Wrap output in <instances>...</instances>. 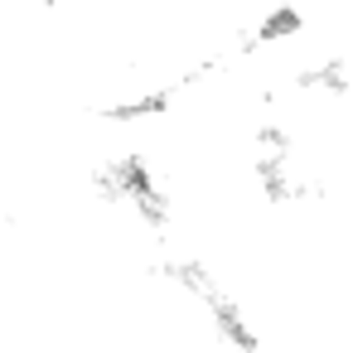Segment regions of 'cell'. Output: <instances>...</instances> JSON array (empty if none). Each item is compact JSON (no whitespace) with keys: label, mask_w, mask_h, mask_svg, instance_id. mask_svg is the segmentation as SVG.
I'll use <instances>...</instances> for the list:
<instances>
[{"label":"cell","mask_w":353,"mask_h":353,"mask_svg":"<svg viewBox=\"0 0 353 353\" xmlns=\"http://www.w3.org/2000/svg\"><path fill=\"white\" fill-rule=\"evenodd\" d=\"M300 30H305V10L295 6V0H271V6L242 30L237 49H242V54H261V49H276V44H285V39H295Z\"/></svg>","instance_id":"obj_1"},{"label":"cell","mask_w":353,"mask_h":353,"mask_svg":"<svg viewBox=\"0 0 353 353\" xmlns=\"http://www.w3.org/2000/svg\"><path fill=\"white\" fill-rule=\"evenodd\" d=\"M290 83H295V92H310V97H348L353 92V68H348V59L324 54V59L305 63Z\"/></svg>","instance_id":"obj_2"}]
</instances>
